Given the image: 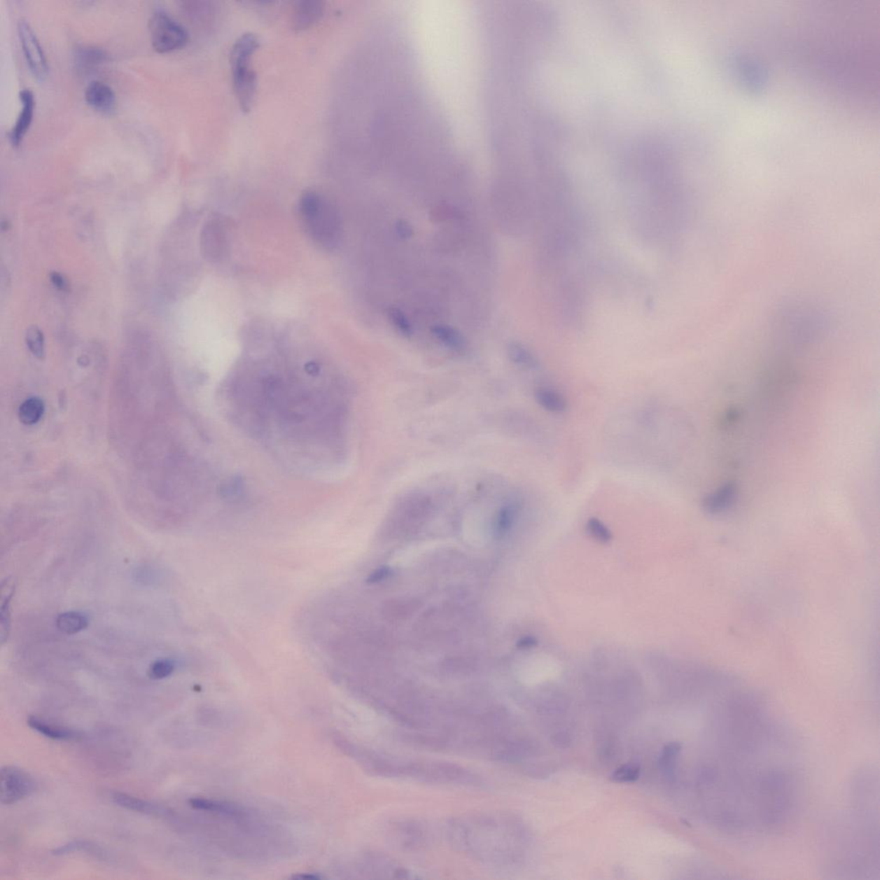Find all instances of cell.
Instances as JSON below:
<instances>
[{
  "label": "cell",
  "mask_w": 880,
  "mask_h": 880,
  "mask_svg": "<svg viewBox=\"0 0 880 880\" xmlns=\"http://www.w3.org/2000/svg\"><path fill=\"white\" fill-rule=\"evenodd\" d=\"M13 588V587H10L8 585H7L6 594L4 591L2 592L1 613H0V617H1L0 622H1L2 644H5V642L8 639L11 627L10 603L14 594Z\"/></svg>",
  "instance_id": "cell-23"
},
{
  "label": "cell",
  "mask_w": 880,
  "mask_h": 880,
  "mask_svg": "<svg viewBox=\"0 0 880 880\" xmlns=\"http://www.w3.org/2000/svg\"><path fill=\"white\" fill-rule=\"evenodd\" d=\"M22 109L16 123L9 133V141L15 147L20 145L25 135L32 125L34 111H35L36 99L32 90L22 89L20 94Z\"/></svg>",
  "instance_id": "cell-7"
},
{
  "label": "cell",
  "mask_w": 880,
  "mask_h": 880,
  "mask_svg": "<svg viewBox=\"0 0 880 880\" xmlns=\"http://www.w3.org/2000/svg\"><path fill=\"white\" fill-rule=\"evenodd\" d=\"M106 52L97 47H82L78 48L75 55V63L79 70L88 71L100 65L107 60Z\"/></svg>",
  "instance_id": "cell-18"
},
{
  "label": "cell",
  "mask_w": 880,
  "mask_h": 880,
  "mask_svg": "<svg viewBox=\"0 0 880 880\" xmlns=\"http://www.w3.org/2000/svg\"><path fill=\"white\" fill-rule=\"evenodd\" d=\"M389 319H390L391 326L398 330V333L405 337H410L414 333L413 327L407 316L402 309L396 307H391L388 311Z\"/></svg>",
  "instance_id": "cell-25"
},
{
  "label": "cell",
  "mask_w": 880,
  "mask_h": 880,
  "mask_svg": "<svg viewBox=\"0 0 880 880\" xmlns=\"http://www.w3.org/2000/svg\"><path fill=\"white\" fill-rule=\"evenodd\" d=\"M260 48V40L253 33H245L234 43L230 51L234 92L242 111H251L258 92V75L251 67L253 55Z\"/></svg>",
  "instance_id": "cell-2"
},
{
  "label": "cell",
  "mask_w": 880,
  "mask_h": 880,
  "mask_svg": "<svg viewBox=\"0 0 880 880\" xmlns=\"http://www.w3.org/2000/svg\"><path fill=\"white\" fill-rule=\"evenodd\" d=\"M508 352L510 360L515 365L531 370L538 368L539 362L538 358L528 347L521 344V343H510Z\"/></svg>",
  "instance_id": "cell-20"
},
{
  "label": "cell",
  "mask_w": 880,
  "mask_h": 880,
  "mask_svg": "<svg viewBox=\"0 0 880 880\" xmlns=\"http://www.w3.org/2000/svg\"><path fill=\"white\" fill-rule=\"evenodd\" d=\"M374 771L388 777L412 778L426 783L477 784L478 778L463 767L440 761H414L386 756L371 757Z\"/></svg>",
  "instance_id": "cell-1"
},
{
  "label": "cell",
  "mask_w": 880,
  "mask_h": 880,
  "mask_svg": "<svg viewBox=\"0 0 880 880\" xmlns=\"http://www.w3.org/2000/svg\"><path fill=\"white\" fill-rule=\"evenodd\" d=\"M1 803L13 804L28 798L36 789L34 778L18 767L6 766L0 773Z\"/></svg>",
  "instance_id": "cell-5"
},
{
  "label": "cell",
  "mask_w": 880,
  "mask_h": 880,
  "mask_svg": "<svg viewBox=\"0 0 880 880\" xmlns=\"http://www.w3.org/2000/svg\"><path fill=\"white\" fill-rule=\"evenodd\" d=\"M300 210L305 228L317 244L328 249L338 244L341 224L337 211L326 199L315 191L305 192Z\"/></svg>",
  "instance_id": "cell-3"
},
{
  "label": "cell",
  "mask_w": 880,
  "mask_h": 880,
  "mask_svg": "<svg viewBox=\"0 0 880 880\" xmlns=\"http://www.w3.org/2000/svg\"><path fill=\"white\" fill-rule=\"evenodd\" d=\"M50 281L52 284L60 291H67L68 289L67 279L64 278L63 275L57 273V272H54V273L51 274Z\"/></svg>",
  "instance_id": "cell-33"
},
{
  "label": "cell",
  "mask_w": 880,
  "mask_h": 880,
  "mask_svg": "<svg viewBox=\"0 0 880 880\" xmlns=\"http://www.w3.org/2000/svg\"><path fill=\"white\" fill-rule=\"evenodd\" d=\"M736 494L735 485L732 483L721 487L719 489L706 496L702 507L709 513H719L725 511L732 504Z\"/></svg>",
  "instance_id": "cell-12"
},
{
  "label": "cell",
  "mask_w": 880,
  "mask_h": 880,
  "mask_svg": "<svg viewBox=\"0 0 880 880\" xmlns=\"http://www.w3.org/2000/svg\"><path fill=\"white\" fill-rule=\"evenodd\" d=\"M149 29L153 47L158 52L175 51L188 43L187 30L163 10H156L152 14Z\"/></svg>",
  "instance_id": "cell-4"
},
{
  "label": "cell",
  "mask_w": 880,
  "mask_h": 880,
  "mask_svg": "<svg viewBox=\"0 0 880 880\" xmlns=\"http://www.w3.org/2000/svg\"><path fill=\"white\" fill-rule=\"evenodd\" d=\"M585 530L592 538L601 543H610L613 538L610 529L598 517L589 519L585 524Z\"/></svg>",
  "instance_id": "cell-26"
},
{
  "label": "cell",
  "mask_w": 880,
  "mask_h": 880,
  "mask_svg": "<svg viewBox=\"0 0 880 880\" xmlns=\"http://www.w3.org/2000/svg\"><path fill=\"white\" fill-rule=\"evenodd\" d=\"M88 625V617L79 611H67L56 618V627L60 631L70 636L83 631Z\"/></svg>",
  "instance_id": "cell-17"
},
{
  "label": "cell",
  "mask_w": 880,
  "mask_h": 880,
  "mask_svg": "<svg viewBox=\"0 0 880 880\" xmlns=\"http://www.w3.org/2000/svg\"><path fill=\"white\" fill-rule=\"evenodd\" d=\"M432 333L438 341L449 349L456 352L466 349V340L455 328L447 324H436L432 328Z\"/></svg>",
  "instance_id": "cell-15"
},
{
  "label": "cell",
  "mask_w": 880,
  "mask_h": 880,
  "mask_svg": "<svg viewBox=\"0 0 880 880\" xmlns=\"http://www.w3.org/2000/svg\"><path fill=\"white\" fill-rule=\"evenodd\" d=\"M26 344L36 358H41L45 354V339L43 331L37 326L29 327L26 332Z\"/></svg>",
  "instance_id": "cell-24"
},
{
  "label": "cell",
  "mask_w": 880,
  "mask_h": 880,
  "mask_svg": "<svg viewBox=\"0 0 880 880\" xmlns=\"http://www.w3.org/2000/svg\"><path fill=\"white\" fill-rule=\"evenodd\" d=\"M86 103L97 111L109 114L116 107V96L111 86L101 81H92L85 92Z\"/></svg>",
  "instance_id": "cell-8"
},
{
  "label": "cell",
  "mask_w": 880,
  "mask_h": 880,
  "mask_svg": "<svg viewBox=\"0 0 880 880\" xmlns=\"http://www.w3.org/2000/svg\"><path fill=\"white\" fill-rule=\"evenodd\" d=\"M78 852H85L89 853V855H95L97 858L104 859L106 857L103 849L98 847L97 845L92 844V842L87 841H71L69 844L60 846V847L55 848V851H53V853L55 855H69V853Z\"/></svg>",
  "instance_id": "cell-21"
},
{
  "label": "cell",
  "mask_w": 880,
  "mask_h": 880,
  "mask_svg": "<svg viewBox=\"0 0 880 880\" xmlns=\"http://www.w3.org/2000/svg\"><path fill=\"white\" fill-rule=\"evenodd\" d=\"M202 246L207 259L213 262L222 259L226 244L225 232L220 223L215 221L207 223L202 230Z\"/></svg>",
  "instance_id": "cell-9"
},
{
  "label": "cell",
  "mask_w": 880,
  "mask_h": 880,
  "mask_svg": "<svg viewBox=\"0 0 880 880\" xmlns=\"http://www.w3.org/2000/svg\"><path fill=\"white\" fill-rule=\"evenodd\" d=\"M640 766L636 764H627L618 768L613 773V780L617 783H634L639 779Z\"/></svg>",
  "instance_id": "cell-29"
},
{
  "label": "cell",
  "mask_w": 880,
  "mask_h": 880,
  "mask_svg": "<svg viewBox=\"0 0 880 880\" xmlns=\"http://www.w3.org/2000/svg\"><path fill=\"white\" fill-rule=\"evenodd\" d=\"M681 746L678 743H671L664 748L660 758V766L667 776L671 777L674 771L676 758H677Z\"/></svg>",
  "instance_id": "cell-28"
},
{
  "label": "cell",
  "mask_w": 880,
  "mask_h": 880,
  "mask_svg": "<svg viewBox=\"0 0 880 880\" xmlns=\"http://www.w3.org/2000/svg\"><path fill=\"white\" fill-rule=\"evenodd\" d=\"M44 412L45 405L43 400L39 398H30L21 404L18 417L22 424L33 426L41 421Z\"/></svg>",
  "instance_id": "cell-19"
},
{
  "label": "cell",
  "mask_w": 880,
  "mask_h": 880,
  "mask_svg": "<svg viewBox=\"0 0 880 880\" xmlns=\"http://www.w3.org/2000/svg\"><path fill=\"white\" fill-rule=\"evenodd\" d=\"M535 645H536V640L535 638L529 636L523 638V639H521L519 641V643H517V645H519L521 648H532L534 647Z\"/></svg>",
  "instance_id": "cell-34"
},
{
  "label": "cell",
  "mask_w": 880,
  "mask_h": 880,
  "mask_svg": "<svg viewBox=\"0 0 880 880\" xmlns=\"http://www.w3.org/2000/svg\"><path fill=\"white\" fill-rule=\"evenodd\" d=\"M323 11L324 3L322 1L305 0L298 2L293 13V28L301 32L312 27L322 18Z\"/></svg>",
  "instance_id": "cell-10"
},
{
  "label": "cell",
  "mask_w": 880,
  "mask_h": 880,
  "mask_svg": "<svg viewBox=\"0 0 880 880\" xmlns=\"http://www.w3.org/2000/svg\"><path fill=\"white\" fill-rule=\"evenodd\" d=\"M391 569L389 568V566H383V568L377 569L376 571H374L372 573L370 574V576L368 577V579L366 581H368V583H370V584L379 583V582H381V581H384V580H386L387 578L391 575Z\"/></svg>",
  "instance_id": "cell-31"
},
{
  "label": "cell",
  "mask_w": 880,
  "mask_h": 880,
  "mask_svg": "<svg viewBox=\"0 0 880 880\" xmlns=\"http://www.w3.org/2000/svg\"><path fill=\"white\" fill-rule=\"evenodd\" d=\"M396 232L403 239H410L413 236V228L405 221H399L396 223Z\"/></svg>",
  "instance_id": "cell-32"
},
{
  "label": "cell",
  "mask_w": 880,
  "mask_h": 880,
  "mask_svg": "<svg viewBox=\"0 0 880 880\" xmlns=\"http://www.w3.org/2000/svg\"><path fill=\"white\" fill-rule=\"evenodd\" d=\"M534 396L538 405L550 413H564L568 407L564 396L553 389L538 388L534 392Z\"/></svg>",
  "instance_id": "cell-14"
},
{
  "label": "cell",
  "mask_w": 880,
  "mask_h": 880,
  "mask_svg": "<svg viewBox=\"0 0 880 880\" xmlns=\"http://www.w3.org/2000/svg\"><path fill=\"white\" fill-rule=\"evenodd\" d=\"M522 508V502L519 500L508 501L498 512L496 517V532L498 536H504L511 530Z\"/></svg>",
  "instance_id": "cell-16"
},
{
  "label": "cell",
  "mask_w": 880,
  "mask_h": 880,
  "mask_svg": "<svg viewBox=\"0 0 880 880\" xmlns=\"http://www.w3.org/2000/svg\"><path fill=\"white\" fill-rule=\"evenodd\" d=\"M18 32L30 71L43 81L48 75V60L35 32L27 21L22 20L18 22Z\"/></svg>",
  "instance_id": "cell-6"
},
{
  "label": "cell",
  "mask_w": 880,
  "mask_h": 880,
  "mask_svg": "<svg viewBox=\"0 0 880 880\" xmlns=\"http://www.w3.org/2000/svg\"><path fill=\"white\" fill-rule=\"evenodd\" d=\"M421 823H403L402 825H398V832L402 834L403 846H418L424 841V830L421 827Z\"/></svg>",
  "instance_id": "cell-22"
},
{
  "label": "cell",
  "mask_w": 880,
  "mask_h": 880,
  "mask_svg": "<svg viewBox=\"0 0 880 880\" xmlns=\"http://www.w3.org/2000/svg\"><path fill=\"white\" fill-rule=\"evenodd\" d=\"M191 806L195 809L204 811H215L218 813L233 814L237 811L228 804L211 802V800L205 799H192L190 802Z\"/></svg>",
  "instance_id": "cell-30"
},
{
  "label": "cell",
  "mask_w": 880,
  "mask_h": 880,
  "mask_svg": "<svg viewBox=\"0 0 880 880\" xmlns=\"http://www.w3.org/2000/svg\"><path fill=\"white\" fill-rule=\"evenodd\" d=\"M176 669L175 661L169 659H160L150 664L148 677L153 680H162L169 678Z\"/></svg>",
  "instance_id": "cell-27"
},
{
  "label": "cell",
  "mask_w": 880,
  "mask_h": 880,
  "mask_svg": "<svg viewBox=\"0 0 880 880\" xmlns=\"http://www.w3.org/2000/svg\"><path fill=\"white\" fill-rule=\"evenodd\" d=\"M111 799L113 802L125 809L134 811L136 813L144 814L161 816L165 813V811L162 807L156 806V804L146 802L137 797H134L124 792H116L112 795Z\"/></svg>",
  "instance_id": "cell-13"
},
{
  "label": "cell",
  "mask_w": 880,
  "mask_h": 880,
  "mask_svg": "<svg viewBox=\"0 0 880 880\" xmlns=\"http://www.w3.org/2000/svg\"><path fill=\"white\" fill-rule=\"evenodd\" d=\"M27 724L33 730L43 735L44 737L53 740H59V741H71V740H78L82 738L81 732L74 730L69 727L59 726L48 722V721L36 716H30L27 720Z\"/></svg>",
  "instance_id": "cell-11"
}]
</instances>
